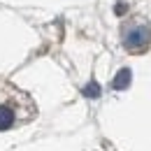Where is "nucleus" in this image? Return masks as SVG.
I'll list each match as a JSON object with an SVG mask.
<instances>
[{
	"mask_svg": "<svg viewBox=\"0 0 151 151\" xmlns=\"http://www.w3.org/2000/svg\"><path fill=\"white\" fill-rule=\"evenodd\" d=\"M14 126V109L9 105H0V132Z\"/></svg>",
	"mask_w": 151,
	"mask_h": 151,
	"instance_id": "f03ea898",
	"label": "nucleus"
},
{
	"mask_svg": "<svg viewBox=\"0 0 151 151\" xmlns=\"http://www.w3.org/2000/svg\"><path fill=\"white\" fill-rule=\"evenodd\" d=\"M84 95H86V98H98V95H100V88H98V84H95V81H91V84L84 88Z\"/></svg>",
	"mask_w": 151,
	"mask_h": 151,
	"instance_id": "20e7f679",
	"label": "nucleus"
},
{
	"mask_svg": "<svg viewBox=\"0 0 151 151\" xmlns=\"http://www.w3.org/2000/svg\"><path fill=\"white\" fill-rule=\"evenodd\" d=\"M128 84H130V70L128 68H123V70H119V75L114 77V88H128Z\"/></svg>",
	"mask_w": 151,
	"mask_h": 151,
	"instance_id": "7ed1b4c3",
	"label": "nucleus"
},
{
	"mask_svg": "<svg viewBox=\"0 0 151 151\" xmlns=\"http://www.w3.org/2000/svg\"><path fill=\"white\" fill-rule=\"evenodd\" d=\"M147 44H149V28L147 26H137L126 35V47L130 51H144Z\"/></svg>",
	"mask_w": 151,
	"mask_h": 151,
	"instance_id": "f257e3e1",
	"label": "nucleus"
}]
</instances>
